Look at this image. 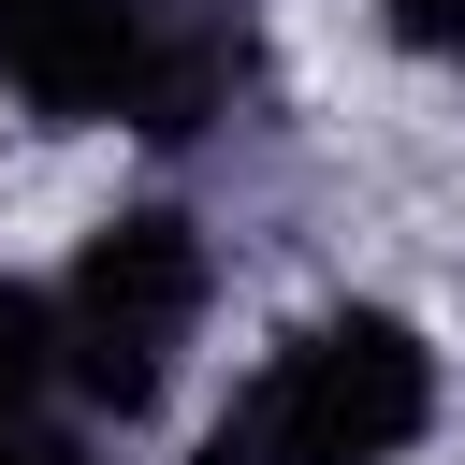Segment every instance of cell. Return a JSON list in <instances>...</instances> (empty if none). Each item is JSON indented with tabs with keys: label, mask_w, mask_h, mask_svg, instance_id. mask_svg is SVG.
<instances>
[{
	"label": "cell",
	"mask_w": 465,
	"mask_h": 465,
	"mask_svg": "<svg viewBox=\"0 0 465 465\" xmlns=\"http://www.w3.org/2000/svg\"><path fill=\"white\" fill-rule=\"evenodd\" d=\"M262 87V15L247 0H131V87H116V131L145 145H203L218 116H247Z\"/></svg>",
	"instance_id": "cell-3"
},
{
	"label": "cell",
	"mask_w": 465,
	"mask_h": 465,
	"mask_svg": "<svg viewBox=\"0 0 465 465\" xmlns=\"http://www.w3.org/2000/svg\"><path fill=\"white\" fill-rule=\"evenodd\" d=\"M203 291H218L203 218H174V203H116V218L73 247V276L44 291V305H58V392H87L102 421H145V407L174 392L189 334H203Z\"/></svg>",
	"instance_id": "cell-2"
},
{
	"label": "cell",
	"mask_w": 465,
	"mask_h": 465,
	"mask_svg": "<svg viewBox=\"0 0 465 465\" xmlns=\"http://www.w3.org/2000/svg\"><path fill=\"white\" fill-rule=\"evenodd\" d=\"M436 421V349L392 305H334L262 349V378L203 421V465H392Z\"/></svg>",
	"instance_id": "cell-1"
},
{
	"label": "cell",
	"mask_w": 465,
	"mask_h": 465,
	"mask_svg": "<svg viewBox=\"0 0 465 465\" xmlns=\"http://www.w3.org/2000/svg\"><path fill=\"white\" fill-rule=\"evenodd\" d=\"M0 87H15L44 131H116L131 0H0Z\"/></svg>",
	"instance_id": "cell-4"
},
{
	"label": "cell",
	"mask_w": 465,
	"mask_h": 465,
	"mask_svg": "<svg viewBox=\"0 0 465 465\" xmlns=\"http://www.w3.org/2000/svg\"><path fill=\"white\" fill-rule=\"evenodd\" d=\"M378 29L407 58H465V0H378Z\"/></svg>",
	"instance_id": "cell-6"
},
{
	"label": "cell",
	"mask_w": 465,
	"mask_h": 465,
	"mask_svg": "<svg viewBox=\"0 0 465 465\" xmlns=\"http://www.w3.org/2000/svg\"><path fill=\"white\" fill-rule=\"evenodd\" d=\"M44 392H58V305L29 276H0V421H29Z\"/></svg>",
	"instance_id": "cell-5"
},
{
	"label": "cell",
	"mask_w": 465,
	"mask_h": 465,
	"mask_svg": "<svg viewBox=\"0 0 465 465\" xmlns=\"http://www.w3.org/2000/svg\"><path fill=\"white\" fill-rule=\"evenodd\" d=\"M0 465H87V436L58 407H29V421H0Z\"/></svg>",
	"instance_id": "cell-7"
}]
</instances>
